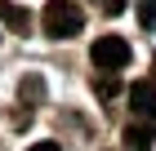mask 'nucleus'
Instances as JSON below:
<instances>
[{
  "label": "nucleus",
  "instance_id": "obj_7",
  "mask_svg": "<svg viewBox=\"0 0 156 151\" xmlns=\"http://www.w3.org/2000/svg\"><path fill=\"white\" fill-rule=\"evenodd\" d=\"M138 22H143V31L156 27V0H138Z\"/></svg>",
  "mask_w": 156,
  "mask_h": 151
},
{
  "label": "nucleus",
  "instance_id": "obj_1",
  "mask_svg": "<svg viewBox=\"0 0 156 151\" xmlns=\"http://www.w3.org/2000/svg\"><path fill=\"white\" fill-rule=\"evenodd\" d=\"M40 27H45L49 40H72V36H80L85 13H80L76 0H49L45 13H40Z\"/></svg>",
  "mask_w": 156,
  "mask_h": 151
},
{
  "label": "nucleus",
  "instance_id": "obj_4",
  "mask_svg": "<svg viewBox=\"0 0 156 151\" xmlns=\"http://www.w3.org/2000/svg\"><path fill=\"white\" fill-rule=\"evenodd\" d=\"M129 107H134L138 120H156V84L152 80H138L129 89Z\"/></svg>",
  "mask_w": 156,
  "mask_h": 151
},
{
  "label": "nucleus",
  "instance_id": "obj_8",
  "mask_svg": "<svg viewBox=\"0 0 156 151\" xmlns=\"http://www.w3.org/2000/svg\"><path fill=\"white\" fill-rule=\"evenodd\" d=\"M125 5H129V0H94V9H98V13H107V18L125 13Z\"/></svg>",
  "mask_w": 156,
  "mask_h": 151
},
{
  "label": "nucleus",
  "instance_id": "obj_6",
  "mask_svg": "<svg viewBox=\"0 0 156 151\" xmlns=\"http://www.w3.org/2000/svg\"><path fill=\"white\" fill-rule=\"evenodd\" d=\"M116 89H120L116 71H98V76H94V93H98V98H112Z\"/></svg>",
  "mask_w": 156,
  "mask_h": 151
},
{
  "label": "nucleus",
  "instance_id": "obj_3",
  "mask_svg": "<svg viewBox=\"0 0 156 151\" xmlns=\"http://www.w3.org/2000/svg\"><path fill=\"white\" fill-rule=\"evenodd\" d=\"M120 142H125V151H152V142H156L152 120H129L125 133H120Z\"/></svg>",
  "mask_w": 156,
  "mask_h": 151
},
{
  "label": "nucleus",
  "instance_id": "obj_5",
  "mask_svg": "<svg viewBox=\"0 0 156 151\" xmlns=\"http://www.w3.org/2000/svg\"><path fill=\"white\" fill-rule=\"evenodd\" d=\"M0 22H9L13 31H27L31 27V18H27L23 5H13V0H0Z\"/></svg>",
  "mask_w": 156,
  "mask_h": 151
},
{
  "label": "nucleus",
  "instance_id": "obj_2",
  "mask_svg": "<svg viewBox=\"0 0 156 151\" xmlns=\"http://www.w3.org/2000/svg\"><path fill=\"white\" fill-rule=\"evenodd\" d=\"M89 62L98 71H125L129 62V40L125 36H98L94 45H89Z\"/></svg>",
  "mask_w": 156,
  "mask_h": 151
},
{
  "label": "nucleus",
  "instance_id": "obj_10",
  "mask_svg": "<svg viewBox=\"0 0 156 151\" xmlns=\"http://www.w3.org/2000/svg\"><path fill=\"white\" fill-rule=\"evenodd\" d=\"M152 76H156V58H152Z\"/></svg>",
  "mask_w": 156,
  "mask_h": 151
},
{
  "label": "nucleus",
  "instance_id": "obj_9",
  "mask_svg": "<svg viewBox=\"0 0 156 151\" xmlns=\"http://www.w3.org/2000/svg\"><path fill=\"white\" fill-rule=\"evenodd\" d=\"M27 151H62V147H58V142H31Z\"/></svg>",
  "mask_w": 156,
  "mask_h": 151
}]
</instances>
